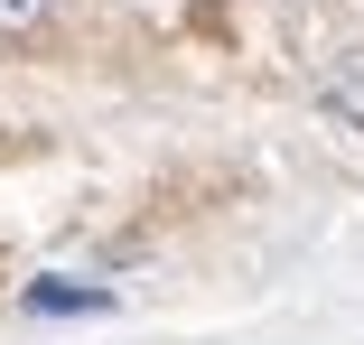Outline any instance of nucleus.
<instances>
[{
    "label": "nucleus",
    "mask_w": 364,
    "mask_h": 345,
    "mask_svg": "<svg viewBox=\"0 0 364 345\" xmlns=\"http://www.w3.org/2000/svg\"><path fill=\"white\" fill-rule=\"evenodd\" d=\"M19 308H28V317H75V308H112V290H103V280H65V270H47V280L19 290Z\"/></svg>",
    "instance_id": "nucleus-1"
},
{
    "label": "nucleus",
    "mask_w": 364,
    "mask_h": 345,
    "mask_svg": "<svg viewBox=\"0 0 364 345\" xmlns=\"http://www.w3.org/2000/svg\"><path fill=\"white\" fill-rule=\"evenodd\" d=\"M56 19V0H0V47H19V38H38Z\"/></svg>",
    "instance_id": "nucleus-2"
}]
</instances>
